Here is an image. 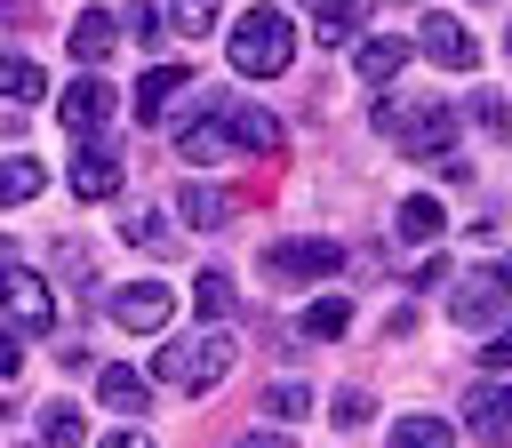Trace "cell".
<instances>
[{"label": "cell", "instance_id": "cell-1", "mask_svg": "<svg viewBox=\"0 0 512 448\" xmlns=\"http://www.w3.org/2000/svg\"><path fill=\"white\" fill-rule=\"evenodd\" d=\"M288 56H296V32H288L280 8H248V16L232 24V64H240V72L272 80V72H288Z\"/></svg>", "mask_w": 512, "mask_h": 448}, {"label": "cell", "instance_id": "cell-2", "mask_svg": "<svg viewBox=\"0 0 512 448\" xmlns=\"http://www.w3.org/2000/svg\"><path fill=\"white\" fill-rule=\"evenodd\" d=\"M232 360H240V352H232V336H224V328H208V336L168 344V352H160V376H168V384H184V392H208V384H224V376H232Z\"/></svg>", "mask_w": 512, "mask_h": 448}, {"label": "cell", "instance_id": "cell-3", "mask_svg": "<svg viewBox=\"0 0 512 448\" xmlns=\"http://www.w3.org/2000/svg\"><path fill=\"white\" fill-rule=\"evenodd\" d=\"M0 312H8L16 328H56V296H48V280L24 272V264H0Z\"/></svg>", "mask_w": 512, "mask_h": 448}, {"label": "cell", "instance_id": "cell-4", "mask_svg": "<svg viewBox=\"0 0 512 448\" xmlns=\"http://www.w3.org/2000/svg\"><path fill=\"white\" fill-rule=\"evenodd\" d=\"M104 312H112L120 328H168V320H176V288H160V280H128V288L104 296Z\"/></svg>", "mask_w": 512, "mask_h": 448}, {"label": "cell", "instance_id": "cell-5", "mask_svg": "<svg viewBox=\"0 0 512 448\" xmlns=\"http://www.w3.org/2000/svg\"><path fill=\"white\" fill-rule=\"evenodd\" d=\"M448 320H464V328H496V320H504V280H496V272H472V280L448 296Z\"/></svg>", "mask_w": 512, "mask_h": 448}, {"label": "cell", "instance_id": "cell-6", "mask_svg": "<svg viewBox=\"0 0 512 448\" xmlns=\"http://www.w3.org/2000/svg\"><path fill=\"white\" fill-rule=\"evenodd\" d=\"M424 56L448 64V72H472V64H480V40H472L456 16H424Z\"/></svg>", "mask_w": 512, "mask_h": 448}, {"label": "cell", "instance_id": "cell-7", "mask_svg": "<svg viewBox=\"0 0 512 448\" xmlns=\"http://www.w3.org/2000/svg\"><path fill=\"white\" fill-rule=\"evenodd\" d=\"M184 88H192V72H184V64H160V72H144V80H136V120H168Z\"/></svg>", "mask_w": 512, "mask_h": 448}, {"label": "cell", "instance_id": "cell-8", "mask_svg": "<svg viewBox=\"0 0 512 448\" xmlns=\"http://www.w3.org/2000/svg\"><path fill=\"white\" fill-rule=\"evenodd\" d=\"M216 112H224V144H240V152H272V144H280V128H272L256 104H232V96H216Z\"/></svg>", "mask_w": 512, "mask_h": 448}, {"label": "cell", "instance_id": "cell-9", "mask_svg": "<svg viewBox=\"0 0 512 448\" xmlns=\"http://www.w3.org/2000/svg\"><path fill=\"white\" fill-rule=\"evenodd\" d=\"M264 264L272 272H296V280H328L336 272V248L328 240H280V248H264Z\"/></svg>", "mask_w": 512, "mask_h": 448}, {"label": "cell", "instance_id": "cell-10", "mask_svg": "<svg viewBox=\"0 0 512 448\" xmlns=\"http://www.w3.org/2000/svg\"><path fill=\"white\" fill-rule=\"evenodd\" d=\"M104 120H112V88H104V80H72V88H64V128L96 136Z\"/></svg>", "mask_w": 512, "mask_h": 448}, {"label": "cell", "instance_id": "cell-11", "mask_svg": "<svg viewBox=\"0 0 512 448\" xmlns=\"http://www.w3.org/2000/svg\"><path fill=\"white\" fill-rule=\"evenodd\" d=\"M120 176H128V168H120L112 152H80V160H72V192H80V200H104V192H120Z\"/></svg>", "mask_w": 512, "mask_h": 448}, {"label": "cell", "instance_id": "cell-12", "mask_svg": "<svg viewBox=\"0 0 512 448\" xmlns=\"http://www.w3.org/2000/svg\"><path fill=\"white\" fill-rule=\"evenodd\" d=\"M112 40H120V32H112V16H104V8H88V16H72V56H88V64H104V56H112Z\"/></svg>", "mask_w": 512, "mask_h": 448}, {"label": "cell", "instance_id": "cell-13", "mask_svg": "<svg viewBox=\"0 0 512 448\" xmlns=\"http://www.w3.org/2000/svg\"><path fill=\"white\" fill-rule=\"evenodd\" d=\"M504 408H512V400H504V384L488 376V384L472 392V408H464V416H472V432H480V440H504Z\"/></svg>", "mask_w": 512, "mask_h": 448}, {"label": "cell", "instance_id": "cell-14", "mask_svg": "<svg viewBox=\"0 0 512 448\" xmlns=\"http://www.w3.org/2000/svg\"><path fill=\"white\" fill-rule=\"evenodd\" d=\"M40 184H48V168H40V160H0V208L40 200Z\"/></svg>", "mask_w": 512, "mask_h": 448}, {"label": "cell", "instance_id": "cell-15", "mask_svg": "<svg viewBox=\"0 0 512 448\" xmlns=\"http://www.w3.org/2000/svg\"><path fill=\"white\" fill-rule=\"evenodd\" d=\"M176 200H184V216H192V224H200V232H216V224H224V216H232V200H224V192H216V184H184V192H176Z\"/></svg>", "mask_w": 512, "mask_h": 448}, {"label": "cell", "instance_id": "cell-16", "mask_svg": "<svg viewBox=\"0 0 512 448\" xmlns=\"http://www.w3.org/2000/svg\"><path fill=\"white\" fill-rule=\"evenodd\" d=\"M96 392H104V408H128V416H136V408H144V400H152V392H144V376H136V368H104V376H96Z\"/></svg>", "mask_w": 512, "mask_h": 448}, {"label": "cell", "instance_id": "cell-17", "mask_svg": "<svg viewBox=\"0 0 512 448\" xmlns=\"http://www.w3.org/2000/svg\"><path fill=\"white\" fill-rule=\"evenodd\" d=\"M0 96H16V104H40V96H48L40 64H24V56H0Z\"/></svg>", "mask_w": 512, "mask_h": 448}, {"label": "cell", "instance_id": "cell-18", "mask_svg": "<svg viewBox=\"0 0 512 448\" xmlns=\"http://www.w3.org/2000/svg\"><path fill=\"white\" fill-rule=\"evenodd\" d=\"M312 16H320V40H344L368 24V0H312Z\"/></svg>", "mask_w": 512, "mask_h": 448}, {"label": "cell", "instance_id": "cell-19", "mask_svg": "<svg viewBox=\"0 0 512 448\" xmlns=\"http://www.w3.org/2000/svg\"><path fill=\"white\" fill-rule=\"evenodd\" d=\"M384 448H448V416H408V424H392Z\"/></svg>", "mask_w": 512, "mask_h": 448}, {"label": "cell", "instance_id": "cell-20", "mask_svg": "<svg viewBox=\"0 0 512 448\" xmlns=\"http://www.w3.org/2000/svg\"><path fill=\"white\" fill-rule=\"evenodd\" d=\"M40 440H48V448H80V440H88V424L56 400V408H40Z\"/></svg>", "mask_w": 512, "mask_h": 448}, {"label": "cell", "instance_id": "cell-21", "mask_svg": "<svg viewBox=\"0 0 512 448\" xmlns=\"http://www.w3.org/2000/svg\"><path fill=\"white\" fill-rule=\"evenodd\" d=\"M400 64H408V40H368V48H360V72H368V80H392Z\"/></svg>", "mask_w": 512, "mask_h": 448}, {"label": "cell", "instance_id": "cell-22", "mask_svg": "<svg viewBox=\"0 0 512 448\" xmlns=\"http://www.w3.org/2000/svg\"><path fill=\"white\" fill-rule=\"evenodd\" d=\"M440 232V200H400V240H432Z\"/></svg>", "mask_w": 512, "mask_h": 448}, {"label": "cell", "instance_id": "cell-23", "mask_svg": "<svg viewBox=\"0 0 512 448\" xmlns=\"http://www.w3.org/2000/svg\"><path fill=\"white\" fill-rule=\"evenodd\" d=\"M192 304H200V312H216V320H224V312H232V304H240V296H232V280H224V272H200V280H192Z\"/></svg>", "mask_w": 512, "mask_h": 448}, {"label": "cell", "instance_id": "cell-24", "mask_svg": "<svg viewBox=\"0 0 512 448\" xmlns=\"http://www.w3.org/2000/svg\"><path fill=\"white\" fill-rule=\"evenodd\" d=\"M344 320H352V312H344V296H328V304H312V312H304V336H344Z\"/></svg>", "mask_w": 512, "mask_h": 448}, {"label": "cell", "instance_id": "cell-25", "mask_svg": "<svg viewBox=\"0 0 512 448\" xmlns=\"http://www.w3.org/2000/svg\"><path fill=\"white\" fill-rule=\"evenodd\" d=\"M264 408H272L280 424H296V416L312 408V392H304V384H272V392H264Z\"/></svg>", "mask_w": 512, "mask_h": 448}, {"label": "cell", "instance_id": "cell-26", "mask_svg": "<svg viewBox=\"0 0 512 448\" xmlns=\"http://www.w3.org/2000/svg\"><path fill=\"white\" fill-rule=\"evenodd\" d=\"M128 240H136V248H152V256H160V248H168V216H136V224H128Z\"/></svg>", "mask_w": 512, "mask_h": 448}, {"label": "cell", "instance_id": "cell-27", "mask_svg": "<svg viewBox=\"0 0 512 448\" xmlns=\"http://www.w3.org/2000/svg\"><path fill=\"white\" fill-rule=\"evenodd\" d=\"M176 24H184V32H208V24H216V0H176Z\"/></svg>", "mask_w": 512, "mask_h": 448}, {"label": "cell", "instance_id": "cell-28", "mask_svg": "<svg viewBox=\"0 0 512 448\" xmlns=\"http://www.w3.org/2000/svg\"><path fill=\"white\" fill-rule=\"evenodd\" d=\"M128 40H144V48H152V40H160V16H152V8H144V0H136V8H128Z\"/></svg>", "mask_w": 512, "mask_h": 448}, {"label": "cell", "instance_id": "cell-29", "mask_svg": "<svg viewBox=\"0 0 512 448\" xmlns=\"http://www.w3.org/2000/svg\"><path fill=\"white\" fill-rule=\"evenodd\" d=\"M336 424H368V400L360 392H336Z\"/></svg>", "mask_w": 512, "mask_h": 448}, {"label": "cell", "instance_id": "cell-30", "mask_svg": "<svg viewBox=\"0 0 512 448\" xmlns=\"http://www.w3.org/2000/svg\"><path fill=\"white\" fill-rule=\"evenodd\" d=\"M16 368H24V344H16V336H0V384H8Z\"/></svg>", "mask_w": 512, "mask_h": 448}, {"label": "cell", "instance_id": "cell-31", "mask_svg": "<svg viewBox=\"0 0 512 448\" xmlns=\"http://www.w3.org/2000/svg\"><path fill=\"white\" fill-rule=\"evenodd\" d=\"M232 448H288L280 432H248V440H232Z\"/></svg>", "mask_w": 512, "mask_h": 448}, {"label": "cell", "instance_id": "cell-32", "mask_svg": "<svg viewBox=\"0 0 512 448\" xmlns=\"http://www.w3.org/2000/svg\"><path fill=\"white\" fill-rule=\"evenodd\" d=\"M104 448H152V440H144V432H112Z\"/></svg>", "mask_w": 512, "mask_h": 448}]
</instances>
